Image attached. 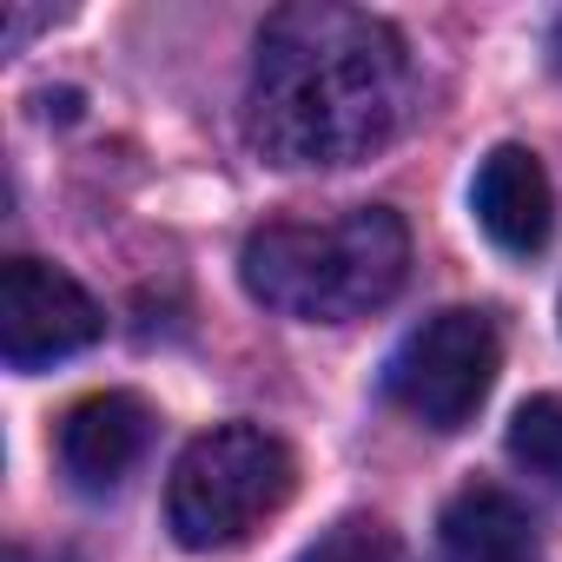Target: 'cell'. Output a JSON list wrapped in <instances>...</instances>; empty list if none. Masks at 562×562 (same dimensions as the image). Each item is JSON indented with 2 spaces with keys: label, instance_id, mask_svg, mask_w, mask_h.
Returning <instances> with one entry per match:
<instances>
[{
  "label": "cell",
  "instance_id": "12",
  "mask_svg": "<svg viewBox=\"0 0 562 562\" xmlns=\"http://www.w3.org/2000/svg\"><path fill=\"white\" fill-rule=\"evenodd\" d=\"M549 67L562 74V14H555V27H549Z\"/></svg>",
  "mask_w": 562,
  "mask_h": 562
},
{
  "label": "cell",
  "instance_id": "7",
  "mask_svg": "<svg viewBox=\"0 0 562 562\" xmlns=\"http://www.w3.org/2000/svg\"><path fill=\"white\" fill-rule=\"evenodd\" d=\"M470 205H476V225L490 232V245L509 251V258L542 251L549 232H555V192H549V172L529 146H496L476 166Z\"/></svg>",
  "mask_w": 562,
  "mask_h": 562
},
{
  "label": "cell",
  "instance_id": "4",
  "mask_svg": "<svg viewBox=\"0 0 562 562\" xmlns=\"http://www.w3.org/2000/svg\"><path fill=\"white\" fill-rule=\"evenodd\" d=\"M503 364V331L490 312L450 305L437 318H424L384 364V391L397 411H411L424 430H463L476 417V404L490 397Z\"/></svg>",
  "mask_w": 562,
  "mask_h": 562
},
{
  "label": "cell",
  "instance_id": "2",
  "mask_svg": "<svg viewBox=\"0 0 562 562\" xmlns=\"http://www.w3.org/2000/svg\"><path fill=\"white\" fill-rule=\"evenodd\" d=\"M411 265V232L391 205H358L325 225L278 218L258 225L238 251L245 292L299 325H351L397 299Z\"/></svg>",
  "mask_w": 562,
  "mask_h": 562
},
{
  "label": "cell",
  "instance_id": "9",
  "mask_svg": "<svg viewBox=\"0 0 562 562\" xmlns=\"http://www.w3.org/2000/svg\"><path fill=\"white\" fill-rule=\"evenodd\" d=\"M509 457L529 476H542V483L562 490V397L555 391L516 404V417H509Z\"/></svg>",
  "mask_w": 562,
  "mask_h": 562
},
{
  "label": "cell",
  "instance_id": "6",
  "mask_svg": "<svg viewBox=\"0 0 562 562\" xmlns=\"http://www.w3.org/2000/svg\"><path fill=\"white\" fill-rule=\"evenodd\" d=\"M153 443V411L133 391H93L60 417V470L80 490H113Z\"/></svg>",
  "mask_w": 562,
  "mask_h": 562
},
{
  "label": "cell",
  "instance_id": "3",
  "mask_svg": "<svg viewBox=\"0 0 562 562\" xmlns=\"http://www.w3.org/2000/svg\"><path fill=\"white\" fill-rule=\"evenodd\" d=\"M292 490H299V457L285 437H271L258 424H212L172 463L166 522L179 549L218 555V549H238L265 516L285 509Z\"/></svg>",
  "mask_w": 562,
  "mask_h": 562
},
{
  "label": "cell",
  "instance_id": "8",
  "mask_svg": "<svg viewBox=\"0 0 562 562\" xmlns=\"http://www.w3.org/2000/svg\"><path fill=\"white\" fill-rule=\"evenodd\" d=\"M443 562H536V522L509 490H463L443 509Z\"/></svg>",
  "mask_w": 562,
  "mask_h": 562
},
{
  "label": "cell",
  "instance_id": "11",
  "mask_svg": "<svg viewBox=\"0 0 562 562\" xmlns=\"http://www.w3.org/2000/svg\"><path fill=\"white\" fill-rule=\"evenodd\" d=\"M8 562H80V555H74V549H27V542H14Z\"/></svg>",
  "mask_w": 562,
  "mask_h": 562
},
{
  "label": "cell",
  "instance_id": "1",
  "mask_svg": "<svg viewBox=\"0 0 562 562\" xmlns=\"http://www.w3.org/2000/svg\"><path fill=\"white\" fill-rule=\"evenodd\" d=\"M411 113V47L358 8H285L258 27L245 139L271 166H358Z\"/></svg>",
  "mask_w": 562,
  "mask_h": 562
},
{
  "label": "cell",
  "instance_id": "5",
  "mask_svg": "<svg viewBox=\"0 0 562 562\" xmlns=\"http://www.w3.org/2000/svg\"><path fill=\"white\" fill-rule=\"evenodd\" d=\"M100 331H106V318L74 271H60L47 258L0 265V358L14 371L60 364L74 351H87Z\"/></svg>",
  "mask_w": 562,
  "mask_h": 562
},
{
  "label": "cell",
  "instance_id": "10",
  "mask_svg": "<svg viewBox=\"0 0 562 562\" xmlns=\"http://www.w3.org/2000/svg\"><path fill=\"white\" fill-rule=\"evenodd\" d=\"M299 562H411V549L384 516H338Z\"/></svg>",
  "mask_w": 562,
  "mask_h": 562
}]
</instances>
